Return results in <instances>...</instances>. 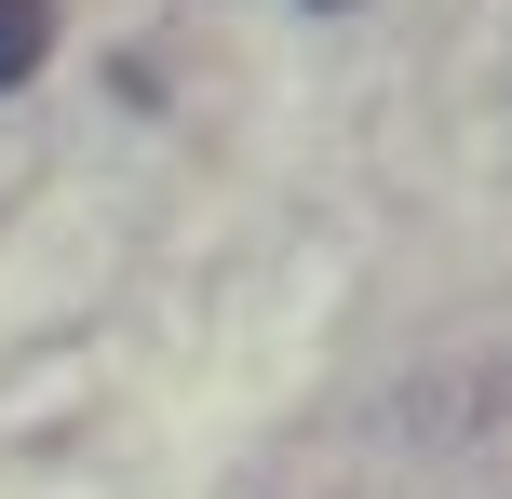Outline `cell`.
Returning a JSON list of instances; mask_svg holds the SVG:
<instances>
[{
  "instance_id": "1",
  "label": "cell",
  "mask_w": 512,
  "mask_h": 499,
  "mask_svg": "<svg viewBox=\"0 0 512 499\" xmlns=\"http://www.w3.org/2000/svg\"><path fill=\"white\" fill-rule=\"evenodd\" d=\"M41 54H54V0H0V95H14Z\"/></svg>"
}]
</instances>
